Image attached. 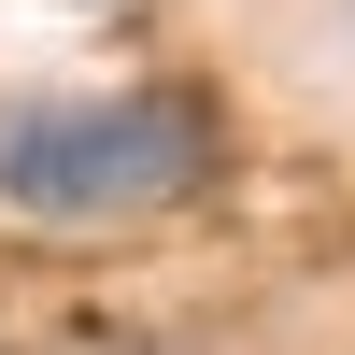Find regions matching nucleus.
<instances>
[{
	"instance_id": "f257e3e1",
	"label": "nucleus",
	"mask_w": 355,
	"mask_h": 355,
	"mask_svg": "<svg viewBox=\"0 0 355 355\" xmlns=\"http://www.w3.org/2000/svg\"><path fill=\"white\" fill-rule=\"evenodd\" d=\"M214 185V100L128 85V100H0V214L114 227Z\"/></svg>"
}]
</instances>
